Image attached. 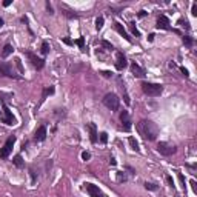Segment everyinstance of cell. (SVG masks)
Listing matches in <instances>:
<instances>
[{"mask_svg":"<svg viewBox=\"0 0 197 197\" xmlns=\"http://www.w3.org/2000/svg\"><path fill=\"white\" fill-rule=\"evenodd\" d=\"M137 128H139L140 134H142L146 140L153 142V140H156V139H157L159 126L153 122V120H146V119H143V120H140V122L137 123Z\"/></svg>","mask_w":197,"mask_h":197,"instance_id":"cell-1","label":"cell"},{"mask_svg":"<svg viewBox=\"0 0 197 197\" xmlns=\"http://www.w3.org/2000/svg\"><path fill=\"white\" fill-rule=\"evenodd\" d=\"M142 91L150 96V97H157L163 92V86L160 83H151V82H143L142 83Z\"/></svg>","mask_w":197,"mask_h":197,"instance_id":"cell-2","label":"cell"},{"mask_svg":"<svg viewBox=\"0 0 197 197\" xmlns=\"http://www.w3.org/2000/svg\"><path fill=\"white\" fill-rule=\"evenodd\" d=\"M0 77H9V79H16V80L23 79V77L19 76V74L12 69V66H11L9 63H6V62H0Z\"/></svg>","mask_w":197,"mask_h":197,"instance_id":"cell-3","label":"cell"},{"mask_svg":"<svg viewBox=\"0 0 197 197\" xmlns=\"http://www.w3.org/2000/svg\"><path fill=\"white\" fill-rule=\"evenodd\" d=\"M103 105H105L108 110H111V111H117L119 106H120V99H119L114 92H108V94L103 97Z\"/></svg>","mask_w":197,"mask_h":197,"instance_id":"cell-4","label":"cell"},{"mask_svg":"<svg viewBox=\"0 0 197 197\" xmlns=\"http://www.w3.org/2000/svg\"><path fill=\"white\" fill-rule=\"evenodd\" d=\"M83 190L89 194V197H108L97 185H92V183H83Z\"/></svg>","mask_w":197,"mask_h":197,"instance_id":"cell-5","label":"cell"},{"mask_svg":"<svg viewBox=\"0 0 197 197\" xmlns=\"http://www.w3.org/2000/svg\"><path fill=\"white\" fill-rule=\"evenodd\" d=\"M14 143H16V137H14V136H11V137L5 142V145L0 148V159H6L9 154H11Z\"/></svg>","mask_w":197,"mask_h":197,"instance_id":"cell-6","label":"cell"},{"mask_svg":"<svg viewBox=\"0 0 197 197\" xmlns=\"http://www.w3.org/2000/svg\"><path fill=\"white\" fill-rule=\"evenodd\" d=\"M157 151L162 154V156H172V154L177 151V148H176L174 145H171V143L160 142V143L157 145Z\"/></svg>","mask_w":197,"mask_h":197,"instance_id":"cell-7","label":"cell"},{"mask_svg":"<svg viewBox=\"0 0 197 197\" xmlns=\"http://www.w3.org/2000/svg\"><path fill=\"white\" fill-rule=\"evenodd\" d=\"M26 57L29 59V62H31V65L34 66V68H37V69H42L43 66H45V60L39 57L37 54H34V52H31V51H28L26 52Z\"/></svg>","mask_w":197,"mask_h":197,"instance_id":"cell-8","label":"cell"},{"mask_svg":"<svg viewBox=\"0 0 197 197\" xmlns=\"http://www.w3.org/2000/svg\"><path fill=\"white\" fill-rule=\"evenodd\" d=\"M2 106H3V117H2V122L5 125H14L16 123V117L12 116V113L9 111V108L6 106V103L2 100Z\"/></svg>","mask_w":197,"mask_h":197,"instance_id":"cell-9","label":"cell"},{"mask_svg":"<svg viewBox=\"0 0 197 197\" xmlns=\"http://www.w3.org/2000/svg\"><path fill=\"white\" fill-rule=\"evenodd\" d=\"M157 28L159 29H166V31H171L172 28L169 26V19L166 16H160L157 19ZM174 33H179L177 29H172Z\"/></svg>","mask_w":197,"mask_h":197,"instance_id":"cell-10","label":"cell"},{"mask_svg":"<svg viewBox=\"0 0 197 197\" xmlns=\"http://www.w3.org/2000/svg\"><path fill=\"white\" fill-rule=\"evenodd\" d=\"M131 74H132L134 77H139V79H143V77L146 76L145 69H143L139 63H136V62H132V63H131Z\"/></svg>","mask_w":197,"mask_h":197,"instance_id":"cell-11","label":"cell"},{"mask_svg":"<svg viewBox=\"0 0 197 197\" xmlns=\"http://www.w3.org/2000/svg\"><path fill=\"white\" fill-rule=\"evenodd\" d=\"M126 66H128L126 57L123 56V52H117V56H116V68H117L119 71H122V69H125Z\"/></svg>","mask_w":197,"mask_h":197,"instance_id":"cell-12","label":"cell"},{"mask_svg":"<svg viewBox=\"0 0 197 197\" xmlns=\"http://www.w3.org/2000/svg\"><path fill=\"white\" fill-rule=\"evenodd\" d=\"M120 120H122V128H123L125 131H129V129H131V120H129L128 111H122V113H120Z\"/></svg>","mask_w":197,"mask_h":197,"instance_id":"cell-13","label":"cell"},{"mask_svg":"<svg viewBox=\"0 0 197 197\" xmlns=\"http://www.w3.org/2000/svg\"><path fill=\"white\" fill-rule=\"evenodd\" d=\"M46 126L45 125H42V126H39L37 128V131H36V134H34V140L36 142H43L45 139H46Z\"/></svg>","mask_w":197,"mask_h":197,"instance_id":"cell-14","label":"cell"},{"mask_svg":"<svg viewBox=\"0 0 197 197\" xmlns=\"http://www.w3.org/2000/svg\"><path fill=\"white\" fill-rule=\"evenodd\" d=\"M86 128L89 129V139H91V142L92 143H97L99 137H97V126H96V123H88Z\"/></svg>","mask_w":197,"mask_h":197,"instance_id":"cell-15","label":"cell"},{"mask_svg":"<svg viewBox=\"0 0 197 197\" xmlns=\"http://www.w3.org/2000/svg\"><path fill=\"white\" fill-rule=\"evenodd\" d=\"M114 29H116V31H117L119 34H120V36H122V37H123L125 40L131 42V37H129V34L126 33V29L123 28V25H120L119 22H114Z\"/></svg>","mask_w":197,"mask_h":197,"instance_id":"cell-16","label":"cell"},{"mask_svg":"<svg viewBox=\"0 0 197 197\" xmlns=\"http://www.w3.org/2000/svg\"><path fill=\"white\" fill-rule=\"evenodd\" d=\"M12 51H14V48H12V45H9V43H6V45L3 46V51H2V57H3V59H6V57H9V56L12 54Z\"/></svg>","mask_w":197,"mask_h":197,"instance_id":"cell-17","label":"cell"},{"mask_svg":"<svg viewBox=\"0 0 197 197\" xmlns=\"http://www.w3.org/2000/svg\"><path fill=\"white\" fill-rule=\"evenodd\" d=\"M120 82V89H122V92H123V100H125V103L126 105H129L131 103V100H129V96H128V92H126V88H125V83H122V80L119 79Z\"/></svg>","mask_w":197,"mask_h":197,"instance_id":"cell-18","label":"cell"},{"mask_svg":"<svg viewBox=\"0 0 197 197\" xmlns=\"http://www.w3.org/2000/svg\"><path fill=\"white\" fill-rule=\"evenodd\" d=\"M12 163H14L17 168H23V166H25V162H23V159H22L20 154H17L16 157L12 159Z\"/></svg>","mask_w":197,"mask_h":197,"instance_id":"cell-19","label":"cell"},{"mask_svg":"<svg viewBox=\"0 0 197 197\" xmlns=\"http://www.w3.org/2000/svg\"><path fill=\"white\" fill-rule=\"evenodd\" d=\"M128 142H129V145H131V148H132L134 151H140V148H139V142H137V140H136L132 136L128 139Z\"/></svg>","mask_w":197,"mask_h":197,"instance_id":"cell-20","label":"cell"},{"mask_svg":"<svg viewBox=\"0 0 197 197\" xmlns=\"http://www.w3.org/2000/svg\"><path fill=\"white\" fill-rule=\"evenodd\" d=\"M129 28H131V33H132L136 37H140V33H139V29L136 28V23H134V22H131V23H129Z\"/></svg>","mask_w":197,"mask_h":197,"instance_id":"cell-21","label":"cell"},{"mask_svg":"<svg viewBox=\"0 0 197 197\" xmlns=\"http://www.w3.org/2000/svg\"><path fill=\"white\" fill-rule=\"evenodd\" d=\"M54 92V86H51V88H45L43 89V94H42V99H46L49 94H52Z\"/></svg>","mask_w":197,"mask_h":197,"instance_id":"cell-22","label":"cell"},{"mask_svg":"<svg viewBox=\"0 0 197 197\" xmlns=\"http://www.w3.org/2000/svg\"><path fill=\"white\" fill-rule=\"evenodd\" d=\"M48 52H49V43H48V42H43V43H42V54L46 56Z\"/></svg>","mask_w":197,"mask_h":197,"instance_id":"cell-23","label":"cell"},{"mask_svg":"<svg viewBox=\"0 0 197 197\" xmlns=\"http://www.w3.org/2000/svg\"><path fill=\"white\" fill-rule=\"evenodd\" d=\"M126 180H128L126 174H125V172H122V171H119V172H117V182L122 183V182H126Z\"/></svg>","mask_w":197,"mask_h":197,"instance_id":"cell-24","label":"cell"},{"mask_svg":"<svg viewBox=\"0 0 197 197\" xmlns=\"http://www.w3.org/2000/svg\"><path fill=\"white\" fill-rule=\"evenodd\" d=\"M103 22H105L103 17H97V20H96V28H97V29H102V28H103Z\"/></svg>","mask_w":197,"mask_h":197,"instance_id":"cell-25","label":"cell"},{"mask_svg":"<svg viewBox=\"0 0 197 197\" xmlns=\"http://www.w3.org/2000/svg\"><path fill=\"white\" fill-rule=\"evenodd\" d=\"M102 46H103V48H106L108 51H113V49H114V46H113L108 40H102Z\"/></svg>","mask_w":197,"mask_h":197,"instance_id":"cell-26","label":"cell"},{"mask_svg":"<svg viewBox=\"0 0 197 197\" xmlns=\"http://www.w3.org/2000/svg\"><path fill=\"white\" fill-rule=\"evenodd\" d=\"M145 188H146V190H150V191H156V190H157V185L150 183V182H145Z\"/></svg>","mask_w":197,"mask_h":197,"instance_id":"cell-27","label":"cell"},{"mask_svg":"<svg viewBox=\"0 0 197 197\" xmlns=\"http://www.w3.org/2000/svg\"><path fill=\"white\" fill-rule=\"evenodd\" d=\"M183 43H185L186 46H193V39H191L190 36H183Z\"/></svg>","mask_w":197,"mask_h":197,"instance_id":"cell-28","label":"cell"},{"mask_svg":"<svg viewBox=\"0 0 197 197\" xmlns=\"http://www.w3.org/2000/svg\"><path fill=\"white\" fill-rule=\"evenodd\" d=\"M14 62H16V65H17L19 71H20V73H23V66H22V62H20V59H19V57H16V59H14Z\"/></svg>","mask_w":197,"mask_h":197,"instance_id":"cell-29","label":"cell"},{"mask_svg":"<svg viewBox=\"0 0 197 197\" xmlns=\"http://www.w3.org/2000/svg\"><path fill=\"white\" fill-rule=\"evenodd\" d=\"M100 142H102V143H106V142H108V134H106V132H102V134H100Z\"/></svg>","mask_w":197,"mask_h":197,"instance_id":"cell-30","label":"cell"},{"mask_svg":"<svg viewBox=\"0 0 197 197\" xmlns=\"http://www.w3.org/2000/svg\"><path fill=\"white\" fill-rule=\"evenodd\" d=\"M74 43H76V45H79L80 48L83 49V45H85V39H83V37H80V39H77L76 42H74Z\"/></svg>","mask_w":197,"mask_h":197,"instance_id":"cell-31","label":"cell"},{"mask_svg":"<svg viewBox=\"0 0 197 197\" xmlns=\"http://www.w3.org/2000/svg\"><path fill=\"white\" fill-rule=\"evenodd\" d=\"M82 159H83V160H89V159H91V154H89L88 151H83V153H82Z\"/></svg>","mask_w":197,"mask_h":197,"instance_id":"cell-32","label":"cell"},{"mask_svg":"<svg viewBox=\"0 0 197 197\" xmlns=\"http://www.w3.org/2000/svg\"><path fill=\"white\" fill-rule=\"evenodd\" d=\"M191 14L197 17V3H193V8H191Z\"/></svg>","mask_w":197,"mask_h":197,"instance_id":"cell-33","label":"cell"},{"mask_svg":"<svg viewBox=\"0 0 197 197\" xmlns=\"http://www.w3.org/2000/svg\"><path fill=\"white\" fill-rule=\"evenodd\" d=\"M179 179H180V182H182V188L185 190V186H186V185H185V177H183V174H182V172H179Z\"/></svg>","mask_w":197,"mask_h":197,"instance_id":"cell-34","label":"cell"},{"mask_svg":"<svg viewBox=\"0 0 197 197\" xmlns=\"http://www.w3.org/2000/svg\"><path fill=\"white\" fill-rule=\"evenodd\" d=\"M165 179H166V183H168V185H169V186H174V180H172V179H171V177H169V176H166V177H165Z\"/></svg>","mask_w":197,"mask_h":197,"instance_id":"cell-35","label":"cell"},{"mask_svg":"<svg viewBox=\"0 0 197 197\" xmlns=\"http://www.w3.org/2000/svg\"><path fill=\"white\" fill-rule=\"evenodd\" d=\"M190 183H191V186H193V191L197 194V183H196V180H191Z\"/></svg>","mask_w":197,"mask_h":197,"instance_id":"cell-36","label":"cell"},{"mask_svg":"<svg viewBox=\"0 0 197 197\" xmlns=\"http://www.w3.org/2000/svg\"><path fill=\"white\" fill-rule=\"evenodd\" d=\"M180 71H182V74H183L185 77H188V76H190V74H188V69H186V68H183V66H180Z\"/></svg>","mask_w":197,"mask_h":197,"instance_id":"cell-37","label":"cell"},{"mask_svg":"<svg viewBox=\"0 0 197 197\" xmlns=\"http://www.w3.org/2000/svg\"><path fill=\"white\" fill-rule=\"evenodd\" d=\"M102 74H103V77H111V73L110 71H102Z\"/></svg>","mask_w":197,"mask_h":197,"instance_id":"cell-38","label":"cell"},{"mask_svg":"<svg viewBox=\"0 0 197 197\" xmlns=\"http://www.w3.org/2000/svg\"><path fill=\"white\" fill-rule=\"evenodd\" d=\"M146 14H148L146 11H140V12H139V17H145Z\"/></svg>","mask_w":197,"mask_h":197,"instance_id":"cell-39","label":"cell"},{"mask_svg":"<svg viewBox=\"0 0 197 197\" xmlns=\"http://www.w3.org/2000/svg\"><path fill=\"white\" fill-rule=\"evenodd\" d=\"M9 5H11V0H5L3 2V6H9Z\"/></svg>","mask_w":197,"mask_h":197,"instance_id":"cell-40","label":"cell"},{"mask_svg":"<svg viewBox=\"0 0 197 197\" xmlns=\"http://www.w3.org/2000/svg\"><path fill=\"white\" fill-rule=\"evenodd\" d=\"M63 42H65L66 45H73V42H71V40H69V39H63Z\"/></svg>","mask_w":197,"mask_h":197,"instance_id":"cell-41","label":"cell"},{"mask_svg":"<svg viewBox=\"0 0 197 197\" xmlns=\"http://www.w3.org/2000/svg\"><path fill=\"white\" fill-rule=\"evenodd\" d=\"M110 163H111V165H116L117 162H116V159H114V157H111V160H110Z\"/></svg>","mask_w":197,"mask_h":197,"instance_id":"cell-42","label":"cell"},{"mask_svg":"<svg viewBox=\"0 0 197 197\" xmlns=\"http://www.w3.org/2000/svg\"><path fill=\"white\" fill-rule=\"evenodd\" d=\"M148 40L153 42V40H154V34H150V36H148Z\"/></svg>","mask_w":197,"mask_h":197,"instance_id":"cell-43","label":"cell"},{"mask_svg":"<svg viewBox=\"0 0 197 197\" xmlns=\"http://www.w3.org/2000/svg\"><path fill=\"white\" fill-rule=\"evenodd\" d=\"M3 26V19H0V28Z\"/></svg>","mask_w":197,"mask_h":197,"instance_id":"cell-44","label":"cell"}]
</instances>
